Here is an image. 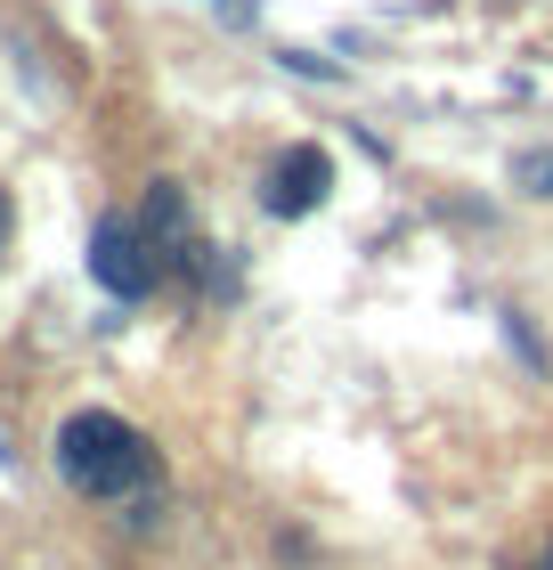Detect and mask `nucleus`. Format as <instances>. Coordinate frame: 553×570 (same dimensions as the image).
<instances>
[{
  "mask_svg": "<svg viewBox=\"0 0 553 570\" xmlns=\"http://www.w3.org/2000/svg\"><path fill=\"white\" fill-rule=\"evenodd\" d=\"M9 228H17V204H9V188H0V253H9Z\"/></svg>",
  "mask_w": 553,
  "mask_h": 570,
  "instance_id": "obj_6",
  "label": "nucleus"
},
{
  "mask_svg": "<svg viewBox=\"0 0 553 570\" xmlns=\"http://www.w3.org/2000/svg\"><path fill=\"white\" fill-rule=\"evenodd\" d=\"M326 188H334V155H326V147H294V155L269 171L260 204H269L277 220H309V213L326 204Z\"/></svg>",
  "mask_w": 553,
  "mask_h": 570,
  "instance_id": "obj_3",
  "label": "nucleus"
},
{
  "mask_svg": "<svg viewBox=\"0 0 553 570\" xmlns=\"http://www.w3.org/2000/svg\"><path fill=\"white\" fill-rule=\"evenodd\" d=\"M521 188H530V196H553V155H521Z\"/></svg>",
  "mask_w": 553,
  "mask_h": 570,
  "instance_id": "obj_5",
  "label": "nucleus"
},
{
  "mask_svg": "<svg viewBox=\"0 0 553 570\" xmlns=\"http://www.w3.org/2000/svg\"><path fill=\"white\" fill-rule=\"evenodd\" d=\"M545 570H553V562H545Z\"/></svg>",
  "mask_w": 553,
  "mask_h": 570,
  "instance_id": "obj_7",
  "label": "nucleus"
},
{
  "mask_svg": "<svg viewBox=\"0 0 553 570\" xmlns=\"http://www.w3.org/2000/svg\"><path fill=\"white\" fill-rule=\"evenodd\" d=\"M147 245L164 253V262H188V196L171 188V179H155V196H147Z\"/></svg>",
  "mask_w": 553,
  "mask_h": 570,
  "instance_id": "obj_4",
  "label": "nucleus"
},
{
  "mask_svg": "<svg viewBox=\"0 0 553 570\" xmlns=\"http://www.w3.org/2000/svg\"><path fill=\"white\" fill-rule=\"evenodd\" d=\"M171 262L147 245V228L139 220H122V213H107L90 228V277L107 285L115 302H139V294H155V277H164Z\"/></svg>",
  "mask_w": 553,
  "mask_h": 570,
  "instance_id": "obj_2",
  "label": "nucleus"
},
{
  "mask_svg": "<svg viewBox=\"0 0 553 570\" xmlns=\"http://www.w3.org/2000/svg\"><path fill=\"white\" fill-rule=\"evenodd\" d=\"M58 473L82 498H130L147 481V440L107 407H82V416L58 424Z\"/></svg>",
  "mask_w": 553,
  "mask_h": 570,
  "instance_id": "obj_1",
  "label": "nucleus"
}]
</instances>
